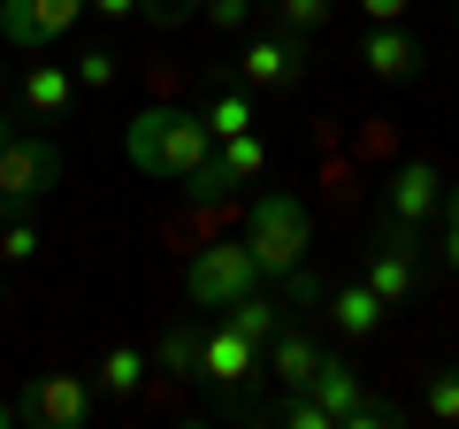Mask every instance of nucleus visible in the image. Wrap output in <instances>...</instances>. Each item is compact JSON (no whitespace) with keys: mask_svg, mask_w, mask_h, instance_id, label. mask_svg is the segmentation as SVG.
Returning a JSON list of instances; mask_svg holds the SVG:
<instances>
[{"mask_svg":"<svg viewBox=\"0 0 459 429\" xmlns=\"http://www.w3.org/2000/svg\"><path fill=\"white\" fill-rule=\"evenodd\" d=\"M169 8H192V16H199V0H169Z\"/></svg>","mask_w":459,"mask_h":429,"instance_id":"33","label":"nucleus"},{"mask_svg":"<svg viewBox=\"0 0 459 429\" xmlns=\"http://www.w3.org/2000/svg\"><path fill=\"white\" fill-rule=\"evenodd\" d=\"M238 77L253 92H291V84H307V31H253L246 54H238Z\"/></svg>","mask_w":459,"mask_h":429,"instance_id":"8","label":"nucleus"},{"mask_svg":"<svg viewBox=\"0 0 459 429\" xmlns=\"http://www.w3.org/2000/svg\"><path fill=\"white\" fill-rule=\"evenodd\" d=\"M23 108H31V116H47V123H62L69 108H77V77H69V69H54V62L23 69Z\"/></svg>","mask_w":459,"mask_h":429,"instance_id":"14","label":"nucleus"},{"mask_svg":"<svg viewBox=\"0 0 459 429\" xmlns=\"http://www.w3.org/2000/svg\"><path fill=\"white\" fill-rule=\"evenodd\" d=\"M199 16L214 31H253V0H199Z\"/></svg>","mask_w":459,"mask_h":429,"instance_id":"25","label":"nucleus"},{"mask_svg":"<svg viewBox=\"0 0 459 429\" xmlns=\"http://www.w3.org/2000/svg\"><path fill=\"white\" fill-rule=\"evenodd\" d=\"M329 322H337L344 337H376L383 322H391V299L376 292V284H337V292H329Z\"/></svg>","mask_w":459,"mask_h":429,"instance_id":"12","label":"nucleus"},{"mask_svg":"<svg viewBox=\"0 0 459 429\" xmlns=\"http://www.w3.org/2000/svg\"><path fill=\"white\" fill-rule=\"evenodd\" d=\"M437 207H444V177H437V162H406L391 177V223H437Z\"/></svg>","mask_w":459,"mask_h":429,"instance_id":"11","label":"nucleus"},{"mask_svg":"<svg viewBox=\"0 0 459 429\" xmlns=\"http://www.w3.org/2000/svg\"><path fill=\"white\" fill-rule=\"evenodd\" d=\"M437 223H444V238H437V261H444V268H452V276H459V184H452V192H444Z\"/></svg>","mask_w":459,"mask_h":429,"instance_id":"24","label":"nucleus"},{"mask_svg":"<svg viewBox=\"0 0 459 429\" xmlns=\"http://www.w3.org/2000/svg\"><path fill=\"white\" fill-rule=\"evenodd\" d=\"M391 422H406V407H391V398H360L344 429H391Z\"/></svg>","mask_w":459,"mask_h":429,"instance_id":"27","label":"nucleus"},{"mask_svg":"<svg viewBox=\"0 0 459 429\" xmlns=\"http://www.w3.org/2000/svg\"><path fill=\"white\" fill-rule=\"evenodd\" d=\"M69 77H77V92H108V84L123 77V62H115L108 47H84L77 62H69Z\"/></svg>","mask_w":459,"mask_h":429,"instance_id":"22","label":"nucleus"},{"mask_svg":"<svg viewBox=\"0 0 459 429\" xmlns=\"http://www.w3.org/2000/svg\"><path fill=\"white\" fill-rule=\"evenodd\" d=\"M8 131H16V123H8V116H0V146H8Z\"/></svg>","mask_w":459,"mask_h":429,"instance_id":"32","label":"nucleus"},{"mask_svg":"<svg viewBox=\"0 0 459 429\" xmlns=\"http://www.w3.org/2000/svg\"><path fill=\"white\" fill-rule=\"evenodd\" d=\"M360 69H376L383 84H413L421 77V39L406 31V23H368V39H360Z\"/></svg>","mask_w":459,"mask_h":429,"instance_id":"10","label":"nucleus"},{"mask_svg":"<svg viewBox=\"0 0 459 429\" xmlns=\"http://www.w3.org/2000/svg\"><path fill=\"white\" fill-rule=\"evenodd\" d=\"M199 346H207V330H161L153 368H161V376H199Z\"/></svg>","mask_w":459,"mask_h":429,"instance_id":"19","label":"nucleus"},{"mask_svg":"<svg viewBox=\"0 0 459 429\" xmlns=\"http://www.w3.org/2000/svg\"><path fill=\"white\" fill-rule=\"evenodd\" d=\"M16 422H23V429H84V422H92V383H84V376H62V368L23 376Z\"/></svg>","mask_w":459,"mask_h":429,"instance_id":"6","label":"nucleus"},{"mask_svg":"<svg viewBox=\"0 0 459 429\" xmlns=\"http://www.w3.org/2000/svg\"><path fill=\"white\" fill-rule=\"evenodd\" d=\"M246 246L261 261V276H291L314 246V214L299 192H261L253 199V223H246Z\"/></svg>","mask_w":459,"mask_h":429,"instance_id":"3","label":"nucleus"},{"mask_svg":"<svg viewBox=\"0 0 459 429\" xmlns=\"http://www.w3.org/2000/svg\"><path fill=\"white\" fill-rule=\"evenodd\" d=\"M314 361H322V346H314L307 330H291V322H283V330L268 337V376H276V383H291V391L314 376Z\"/></svg>","mask_w":459,"mask_h":429,"instance_id":"15","label":"nucleus"},{"mask_svg":"<svg viewBox=\"0 0 459 429\" xmlns=\"http://www.w3.org/2000/svg\"><path fill=\"white\" fill-rule=\"evenodd\" d=\"M92 16H108V23H123V16H138V0H92Z\"/></svg>","mask_w":459,"mask_h":429,"instance_id":"30","label":"nucleus"},{"mask_svg":"<svg viewBox=\"0 0 459 429\" xmlns=\"http://www.w3.org/2000/svg\"><path fill=\"white\" fill-rule=\"evenodd\" d=\"M0 429H23V422H16V398H0Z\"/></svg>","mask_w":459,"mask_h":429,"instance_id":"31","label":"nucleus"},{"mask_svg":"<svg viewBox=\"0 0 459 429\" xmlns=\"http://www.w3.org/2000/svg\"><path fill=\"white\" fill-rule=\"evenodd\" d=\"M452 23H459V8H452Z\"/></svg>","mask_w":459,"mask_h":429,"instance_id":"34","label":"nucleus"},{"mask_svg":"<svg viewBox=\"0 0 459 429\" xmlns=\"http://www.w3.org/2000/svg\"><path fill=\"white\" fill-rule=\"evenodd\" d=\"M360 276L376 284L391 307H406V299L421 292V231H413V223H383V231L368 238V253H360Z\"/></svg>","mask_w":459,"mask_h":429,"instance_id":"5","label":"nucleus"},{"mask_svg":"<svg viewBox=\"0 0 459 429\" xmlns=\"http://www.w3.org/2000/svg\"><path fill=\"white\" fill-rule=\"evenodd\" d=\"M261 276V261H253L246 238H214V246H199L192 261H184V299H199V307H230V299H246Z\"/></svg>","mask_w":459,"mask_h":429,"instance_id":"4","label":"nucleus"},{"mask_svg":"<svg viewBox=\"0 0 459 429\" xmlns=\"http://www.w3.org/2000/svg\"><path fill=\"white\" fill-rule=\"evenodd\" d=\"M421 414L444 429H459V368H437V376L421 383Z\"/></svg>","mask_w":459,"mask_h":429,"instance_id":"20","label":"nucleus"},{"mask_svg":"<svg viewBox=\"0 0 459 429\" xmlns=\"http://www.w3.org/2000/svg\"><path fill=\"white\" fill-rule=\"evenodd\" d=\"M0 261L8 268L39 261V214H8V223H0Z\"/></svg>","mask_w":459,"mask_h":429,"instance_id":"21","label":"nucleus"},{"mask_svg":"<svg viewBox=\"0 0 459 429\" xmlns=\"http://www.w3.org/2000/svg\"><path fill=\"white\" fill-rule=\"evenodd\" d=\"M222 314H230V330H246V337H253V346H261V353H268V337L283 330V307H276V299L261 292V284H253L246 299H230Z\"/></svg>","mask_w":459,"mask_h":429,"instance_id":"16","label":"nucleus"},{"mask_svg":"<svg viewBox=\"0 0 459 429\" xmlns=\"http://www.w3.org/2000/svg\"><path fill=\"white\" fill-rule=\"evenodd\" d=\"M62 184V146L47 131H8L0 146V223L8 214H39Z\"/></svg>","mask_w":459,"mask_h":429,"instance_id":"2","label":"nucleus"},{"mask_svg":"<svg viewBox=\"0 0 459 429\" xmlns=\"http://www.w3.org/2000/svg\"><path fill=\"white\" fill-rule=\"evenodd\" d=\"M153 376V353L138 346H108V361H100V383H108V398H138Z\"/></svg>","mask_w":459,"mask_h":429,"instance_id":"17","label":"nucleus"},{"mask_svg":"<svg viewBox=\"0 0 459 429\" xmlns=\"http://www.w3.org/2000/svg\"><path fill=\"white\" fill-rule=\"evenodd\" d=\"M207 116V131L214 138H238V131H253V84H222V92L199 108Z\"/></svg>","mask_w":459,"mask_h":429,"instance_id":"18","label":"nucleus"},{"mask_svg":"<svg viewBox=\"0 0 459 429\" xmlns=\"http://www.w3.org/2000/svg\"><path fill=\"white\" fill-rule=\"evenodd\" d=\"M352 8H360L368 23H406L413 16V0H352Z\"/></svg>","mask_w":459,"mask_h":429,"instance_id":"29","label":"nucleus"},{"mask_svg":"<svg viewBox=\"0 0 459 429\" xmlns=\"http://www.w3.org/2000/svg\"><path fill=\"white\" fill-rule=\"evenodd\" d=\"M283 292H291V307H329V284H322V276H314V268H307V261H299V268H291V276H283Z\"/></svg>","mask_w":459,"mask_h":429,"instance_id":"26","label":"nucleus"},{"mask_svg":"<svg viewBox=\"0 0 459 429\" xmlns=\"http://www.w3.org/2000/svg\"><path fill=\"white\" fill-rule=\"evenodd\" d=\"M261 376V346H253L246 330H207V346H199V383L207 391H246V383Z\"/></svg>","mask_w":459,"mask_h":429,"instance_id":"9","label":"nucleus"},{"mask_svg":"<svg viewBox=\"0 0 459 429\" xmlns=\"http://www.w3.org/2000/svg\"><path fill=\"white\" fill-rule=\"evenodd\" d=\"M138 16H146L153 31H177V23H192V8H169V0H138Z\"/></svg>","mask_w":459,"mask_h":429,"instance_id":"28","label":"nucleus"},{"mask_svg":"<svg viewBox=\"0 0 459 429\" xmlns=\"http://www.w3.org/2000/svg\"><path fill=\"white\" fill-rule=\"evenodd\" d=\"M299 391H314V398H322V407L337 414V429L352 422V407L368 398V391H360V376H352V361H337V353H322V361H314V376L299 383Z\"/></svg>","mask_w":459,"mask_h":429,"instance_id":"13","label":"nucleus"},{"mask_svg":"<svg viewBox=\"0 0 459 429\" xmlns=\"http://www.w3.org/2000/svg\"><path fill=\"white\" fill-rule=\"evenodd\" d=\"M123 153H131L138 177L153 184H184L199 162L214 153V131L199 108H177V100H153V108H138L131 123H123Z\"/></svg>","mask_w":459,"mask_h":429,"instance_id":"1","label":"nucleus"},{"mask_svg":"<svg viewBox=\"0 0 459 429\" xmlns=\"http://www.w3.org/2000/svg\"><path fill=\"white\" fill-rule=\"evenodd\" d=\"M92 16V0H0V39L23 54L54 47V39H69L77 23Z\"/></svg>","mask_w":459,"mask_h":429,"instance_id":"7","label":"nucleus"},{"mask_svg":"<svg viewBox=\"0 0 459 429\" xmlns=\"http://www.w3.org/2000/svg\"><path fill=\"white\" fill-rule=\"evenodd\" d=\"M276 16H283V31H322L337 16V0H276Z\"/></svg>","mask_w":459,"mask_h":429,"instance_id":"23","label":"nucleus"}]
</instances>
